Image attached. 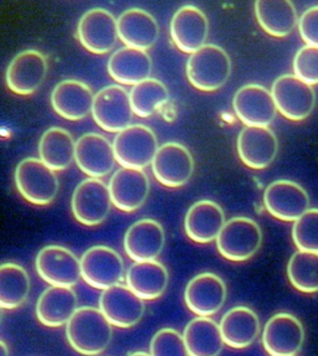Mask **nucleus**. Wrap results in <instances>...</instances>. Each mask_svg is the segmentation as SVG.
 <instances>
[{
  "label": "nucleus",
  "mask_w": 318,
  "mask_h": 356,
  "mask_svg": "<svg viewBox=\"0 0 318 356\" xmlns=\"http://www.w3.org/2000/svg\"><path fill=\"white\" fill-rule=\"evenodd\" d=\"M152 67L153 63L148 52L128 47L113 52L107 63L111 77L126 86H136L151 79Z\"/></svg>",
  "instance_id": "obj_27"
},
{
  "label": "nucleus",
  "mask_w": 318,
  "mask_h": 356,
  "mask_svg": "<svg viewBox=\"0 0 318 356\" xmlns=\"http://www.w3.org/2000/svg\"><path fill=\"white\" fill-rule=\"evenodd\" d=\"M112 324L100 308L81 307L66 324V337L74 350L82 355L102 354L112 340Z\"/></svg>",
  "instance_id": "obj_1"
},
{
  "label": "nucleus",
  "mask_w": 318,
  "mask_h": 356,
  "mask_svg": "<svg viewBox=\"0 0 318 356\" xmlns=\"http://www.w3.org/2000/svg\"><path fill=\"white\" fill-rule=\"evenodd\" d=\"M208 35V17L197 6H182L170 20V36L180 51L197 52L207 45Z\"/></svg>",
  "instance_id": "obj_22"
},
{
  "label": "nucleus",
  "mask_w": 318,
  "mask_h": 356,
  "mask_svg": "<svg viewBox=\"0 0 318 356\" xmlns=\"http://www.w3.org/2000/svg\"><path fill=\"white\" fill-rule=\"evenodd\" d=\"M305 341L302 323L289 313H278L269 319L262 332V344L271 356H295Z\"/></svg>",
  "instance_id": "obj_16"
},
{
  "label": "nucleus",
  "mask_w": 318,
  "mask_h": 356,
  "mask_svg": "<svg viewBox=\"0 0 318 356\" xmlns=\"http://www.w3.org/2000/svg\"><path fill=\"white\" fill-rule=\"evenodd\" d=\"M220 332L228 346L244 349L255 343L260 334V319L249 307H234L220 322Z\"/></svg>",
  "instance_id": "obj_29"
},
{
  "label": "nucleus",
  "mask_w": 318,
  "mask_h": 356,
  "mask_svg": "<svg viewBox=\"0 0 318 356\" xmlns=\"http://www.w3.org/2000/svg\"><path fill=\"white\" fill-rule=\"evenodd\" d=\"M157 180L167 188L184 186L194 172V159L183 144L169 142L163 144L152 163Z\"/></svg>",
  "instance_id": "obj_14"
},
{
  "label": "nucleus",
  "mask_w": 318,
  "mask_h": 356,
  "mask_svg": "<svg viewBox=\"0 0 318 356\" xmlns=\"http://www.w3.org/2000/svg\"><path fill=\"white\" fill-rule=\"evenodd\" d=\"M35 266L39 276L50 286L72 288L82 278L81 261L69 248L58 245L41 248Z\"/></svg>",
  "instance_id": "obj_9"
},
{
  "label": "nucleus",
  "mask_w": 318,
  "mask_h": 356,
  "mask_svg": "<svg viewBox=\"0 0 318 356\" xmlns=\"http://www.w3.org/2000/svg\"><path fill=\"white\" fill-rule=\"evenodd\" d=\"M123 245L128 257L136 262L154 261L164 248L166 234L158 221L143 218L128 229Z\"/></svg>",
  "instance_id": "obj_23"
},
{
  "label": "nucleus",
  "mask_w": 318,
  "mask_h": 356,
  "mask_svg": "<svg viewBox=\"0 0 318 356\" xmlns=\"http://www.w3.org/2000/svg\"><path fill=\"white\" fill-rule=\"evenodd\" d=\"M287 276L302 293L318 292V253L300 250L294 253L287 264Z\"/></svg>",
  "instance_id": "obj_36"
},
{
  "label": "nucleus",
  "mask_w": 318,
  "mask_h": 356,
  "mask_svg": "<svg viewBox=\"0 0 318 356\" xmlns=\"http://www.w3.org/2000/svg\"><path fill=\"white\" fill-rule=\"evenodd\" d=\"M128 287L143 300L162 297L167 291L169 275L164 264L158 261L134 262L126 275Z\"/></svg>",
  "instance_id": "obj_31"
},
{
  "label": "nucleus",
  "mask_w": 318,
  "mask_h": 356,
  "mask_svg": "<svg viewBox=\"0 0 318 356\" xmlns=\"http://www.w3.org/2000/svg\"><path fill=\"white\" fill-rule=\"evenodd\" d=\"M129 356H152L151 354H147V353H143V351H137V353H134V354H131Z\"/></svg>",
  "instance_id": "obj_42"
},
{
  "label": "nucleus",
  "mask_w": 318,
  "mask_h": 356,
  "mask_svg": "<svg viewBox=\"0 0 318 356\" xmlns=\"http://www.w3.org/2000/svg\"><path fill=\"white\" fill-rule=\"evenodd\" d=\"M232 107L237 118L248 127H269L278 115L271 91L255 83L237 90L232 99Z\"/></svg>",
  "instance_id": "obj_15"
},
{
  "label": "nucleus",
  "mask_w": 318,
  "mask_h": 356,
  "mask_svg": "<svg viewBox=\"0 0 318 356\" xmlns=\"http://www.w3.org/2000/svg\"><path fill=\"white\" fill-rule=\"evenodd\" d=\"M152 356H189L184 337L172 327L157 332L151 341Z\"/></svg>",
  "instance_id": "obj_38"
},
{
  "label": "nucleus",
  "mask_w": 318,
  "mask_h": 356,
  "mask_svg": "<svg viewBox=\"0 0 318 356\" xmlns=\"http://www.w3.org/2000/svg\"><path fill=\"white\" fill-rule=\"evenodd\" d=\"M294 72L308 85H318V47L305 45L296 52Z\"/></svg>",
  "instance_id": "obj_39"
},
{
  "label": "nucleus",
  "mask_w": 318,
  "mask_h": 356,
  "mask_svg": "<svg viewBox=\"0 0 318 356\" xmlns=\"http://www.w3.org/2000/svg\"><path fill=\"white\" fill-rule=\"evenodd\" d=\"M131 104L134 115L141 118H148L169 99L168 88L157 79H147L131 90Z\"/></svg>",
  "instance_id": "obj_35"
},
{
  "label": "nucleus",
  "mask_w": 318,
  "mask_h": 356,
  "mask_svg": "<svg viewBox=\"0 0 318 356\" xmlns=\"http://www.w3.org/2000/svg\"><path fill=\"white\" fill-rule=\"evenodd\" d=\"M77 309V296L72 288L51 286L38 299L36 316L45 327H63Z\"/></svg>",
  "instance_id": "obj_28"
},
{
  "label": "nucleus",
  "mask_w": 318,
  "mask_h": 356,
  "mask_svg": "<svg viewBox=\"0 0 318 356\" xmlns=\"http://www.w3.org/2000/svg\"><path fill=\"white\" fill-rule=\"evenodd\" d=\"M264 204L273 218L295 222L310 210V195L302 185L281 179L265 189Z\"/></svg>",
  "instance_id": "obj_13"
},
{
  "label": "nucleus",
  "mask_w": 318,
  "mask_h": 356,
  "mask_svg": "<svg viewBox=\"0 0 318 356\" xmlns=\"http://www.w3.org/2000/svg\"><path fill=\"white\" fill-rule=\"evenodd\" d=\"M271 93L278 112L289 121L306 120L316 106L313 86L296 75L278 77L272 83Z\"/></svg>",
  "instance_id": "obj_7"
},
{
  "label": "nucleus",
  "mask_w": 318,
  "mask_h": 356,
  "mask_svg": "<svg viewBox=\"0 0 318 356\" xmlns=\"http://www.w3.org/2000/svg\"><path fill=\"white\" fill-rule=\"evenodd\" d=\"M237 154L246 167L261 170L270 167L278 153V139L269 127H248L239 133Z\"/></svg>",
  "instance_id": "obj_17"
},
{
  "label": "nucleus",
  "mask_w": 318,
  "mask_h": 356,
  "mask_svg": "<svg viewBox=\"0 0 318 356\" xmlns=\"http://www.w3.org/2000/svg\"><path fill=\"white\" fill-rule=\"evenodd\" d=\"M47 58L38 50L19 52L6 70V85L19 96H30L36 92L47 79Z\"/></svg>",
  "instance_id": "obj_12"
},
{
  "label": "nucleus",
  "mask_w": 318,
  "mask_h": 356,
  "mask_svg": "<svg viewBox=\"0 0 318 356\" xmlns=\"http://www.w3.org/2000/svg\"><path fill=\"white\" fill-rule=\"evenodd\" d=\"M302 40L310 47H318V6L307 9L299 20Z\"/></svg>",
  "instance_id": "obj_40"
},
{
  "label": "nucleus",
  "mask_w": 318,
  "mask_h": 356,
  "mask_svg": "<svg viewBox=\"0 0 318 356\" xmlns=\"http://www.w3.org/2000/svg\"><path fill=\"white\" fill-rule=\"evenodd\" d=\"M0 351H1L0 356H9V349L4 341L0 343Z\"/></svg>",
  "instance_id": "obj_41"
},
{
  "label": "nucleus",
  "mask_w": 318,
  "mask_h": 356,
  "mask_svg": "<svg viewBox=\"0 0 318 356\" xmlns=\"http://www.w3.org/2000/svg\"><path fill=\"white\" fill-rule=\"evenodd\" d=\"M81 275L90 287L106 291L125 278V262L109 246H93L82 254Z\"/></svg>",
  "instance_id": "obj_10"
},
{
  "label": "nucleus",
  "mask_w": 318,
  "mask_h": 356,
  "mask_svg": "<svg viewBox=\"0 0 318 356\" xmlns=\"http://www.w3.org/2000/svg\"><path fill=\"white\" fill-rule=\"evenodd\" d=\"M118 35L126 47L147 51L159 39V25L154 17L139 8L127 9L117 19Z\"/></svg>",
  "instance_id": "obj_26"
},
{
  "label": "nucleus",
  "mask_w": 318,
  "mask_h": 356,
  "mask_svg": "<svg viewBox=\"0 0 318 356\" xmlns=\"http://www.w3.org/2000/svg\"><path fill=\"white\" fill-rule=\"evenodd\" d=\"M225 282L214 273H200L193 277L186 284L184 292L185 305L198 316H215L225 303Z\"/></svg>",
  "instance_id": "obj_19"
},
{
  "label": "nucleus",
  "mask_w": 318,
  "mask_h": 356,
  "mask_svg": "<svg viewBox=\"0 0 318 356\" xmlns=\"http://www.w3.org/2000/svg\"><path fill=\"white\" fill-rule=\"evenodd\" d=\"M183 337L189 356H219L225 344L220 325L207 316L191 319Z\"/></svg>",
  "instance_id": "obj_32"
},
{
  "label": "nucleus",
  "mask_w": 318,
  "mask_h": 356,
  "mask_svg": "<svg viewBox=\"0 0 318 356\" xmlns=\"http://www.w3.org/2000/svg\"><path fill=\"white\" fill-rule=\"evenodd\" d=\"M15 185L19 194L36 207L50 205L60 189L55 170L39 158H25L17 164Z\"/></svg>",
  "instance_id": "obj_3"
},
{
  "label": "nucleus",
  "mask_w": 318,
  "mask_h": 356,
  "mask_svg": "<svg viewBox=\"0 0 318 356\" xmlns=\"http://www.w3.org/2000/svg\"><path fill=\"white\" fill-rule=\"evenodd\" d=\"M232 75V60L223 47L207 44L191 54L186 61V77L193 87L204 92H214Z\"/></svg>",
  "instance_id": "obj_2"
},
{
  "label": "nucleus",
  "mask_w": 318,
  "mask_h": 356,
  "mask_svg": "<svg viewBox=\"0 0 318 356\" xmlns=\"http://www.w3.org/2000/svg\"><path fill=\"white\" fill-rule=\"evenodd\" d=\"M75 161L90 178L107 177L117 161L113 143L99 133H86L76 142Z\"/></svg>",
  "instance_id": "obj_21"
},
{
  "label": "nucleus",
  "mask_w": 318,
  "mask_h": 356,
  "mask_svg": "<svg viewBox=\"0 0 318 356\" xmlns=\"http://www.w3.org/2000/svg\"><path fill=\"white\" fill-rule=\"evenodd\" d=\"M77 39L87 51L95 55L110 52L120 39L116 17L102 8L88 10L77 25Z\"/></svg>",
  "instance_id": "obj_11"
},
{
  "label": "nucleus",
  "mask_w": 318,
  "mask_h": 356,
  "mask_svg": "<svg viewBox=\"0 0 318 356\" xmlns=\"http://www.w3.org/2000/svg\"><path fill=\"white\" fill-rule=\"evenodd\" d=\"M225 224V213L219 204L200 200L193 204L185 215V234L191 241L204 245L216 240Z\"/></svg>",
  "instance_id": "obj_25"
},
{
  "label": "nucleus",
  "mask_w": 318,
  "mask_h": 356,
  "mask_svg": "<svg viewBox=\"0 0 318 356\" xmlns=\"http://www.w3.org/2000/svg\"><path fill=\"white\" fill-rule=\"evenodd\" d=\"M292 238L300 251L318 253V209H310L296 220Z\"/></svg>",
  "instance_id": "obj_37"
},
{
  "label": "nucleus",
  "mask_w": 318,
  "mask_h": 356,
  "mask_svg": "<svg viewBox=\"0 0 318 356\" xmlns=\"http://www.w3.org/2000/svg\"><path fill=\"white\" fill-rule=\"evenodd\" d=\"M99 303L100 309L113 327H134L145 314L143 299L121 283L104 291L100 296Z\"/></svg>",
  "instance_id": "obj_18"
},
{
  "label": "nucleus",
  "mask_w": 318,
  "mask_h": 356,
  "mask_svg": "<svg viewBox=\"0 0 318 356\" xmlns=\"http://www.w3.org/2000/svg\"><path fill=\"white\" fill-rule=\"evenodd\" d=\"M91 87L79 80L58 82L51 92V106L60 117L67 121H81L93 113Z\"/></svg>",
  "instance_id": "obj_24"
},
{
  "label": "nucleus",
  "mask_w": 318,
  "mask_h": 356,
  "mask_svg": "<svg viewBox=\"0 0 318 356\" xmlns=\"http://www.w3.org/2000/svg\"><path fill=\"white\" fill-rule=\"evenodd\" d=\"M76 142L64 128L52 127L44 132L39 142L41 161L55 172H61L75 161Z\"/></svg>",
  "instance_id": "obj_33"
},
{
  "label": "nucleus",
  "mask_w": 318,
  "mask_h": 356,
  "mask_svg": "<svg viewBox=\"0 0 318 356\" xmlns=\"http://www.w3.org/2000/svg\"><path fill=\"white\" fill-rule=\"evenodd\" d=\"M109 188L113 207L125 213H134L147 202L151 183L145 170L120 168L112 175Z\"/></svg>",
  "instance_id": "obj_20"
},
{
  "label": "nucleus",
  "mask_w": 318,
  "mask_h": 356,
  "mask_svg": "<svg viewBox=\"0 0 318 356\" xmlns=\"http://www.w3.org/2000/svg\"><path fill=\"white\" fill-rule=\"evenodd\" d=\"M110 188L101 179L87 178L76 186L71 211L76 221L87 227L104 224L112 207Z\"/></svg>",
  "instance_id": "obj_6"
},
{
  "label": "nucleus",
  "mask_w": 318,
  "mask_h": 356,
  "mask_svg": "<svg viewBox=\"0 0 318 356\" xmlns=\"http://www.w3.org/2000/svg\"><path fill=\"white\" fill-rule=\"evenodd\" d=\"M134 115L131 96L120 85L104 87L95 95L93 120L106 132H122L131 126Z\"/></svg>",
  "instance_id": "obj_8"
},
{
  "label": "nucleus",
  "mask_w": 318,
  "mask_h": 356,
  "mask_svg": "<svg viewBox=\"0 0 318 356\" xmlns=\"http://www.w3.org/2000/svg\"><path fill=\"white\" fill-rule=\"evenodd\" d=\"M158 149L156 133L145 124H131L113 139L115 156L122 168L143 170L152 165Z\"/></svg>",
  "instance_id": "obj_5"
},
{
  "label": "nucleus",
  "mask_w": 318,
  "mask_h": 356,
  "mask_svg": "<svg viewBox=\"0 0 318 356\" xmlns=\"http://www.w3.org/2000/svg\"><path fill=\"white\" fill-rule=\"evenodd\" d=\"M255 15L264 31L273 38L289 36L300 20L289 0H259L255 3Z\"/></svg>",
  "instance_id": "obj_30"
},
{
  "label": "nucleus",
  "mask_w": 318,
  "mask_h": 356,
  "mask_svg": "<svg viewBox=\"0 0 318 356\" xmlns=\"http://www.w3.org/2000/svg\"><path fill=\"white\" fill-rule=\"evenodd\" d=\"M30 293V277L23 266L3 264L0 267V305L15 309L26 302Z\"/></svg>",
  "instance_id": "obj_34"
},
{
  "label": "nucleus",
  "mask_w": 318,
  "mask_h": 356,
  "mask_svg": "<svg viewBox=\"0 0 318 356\" xmlns=\"http://www.w3.org/2000/svg\"><path fill=\"white\" fill-rule=\"evenodd\" d=\"M262 243V231L253 218H232L216 238L220 254L232 262H244L254 257Z\"/></svg>",
  "instance_id": "obj_4"
}]
</instances>
